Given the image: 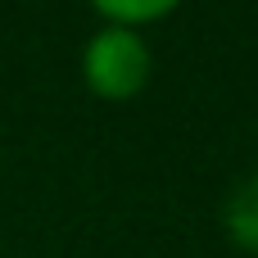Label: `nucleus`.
<instances>
[{
  "instance_id": "1",
  "label": "nucleus",
  "mask_w": 258,
  "mask_h": 258,
  "mask_svg": "<svg viewBox=\"0 0 258 258\" xmlns=\"http://www.w3.org/2000/svg\"><path fill=\"white\" fill-rule=\"evenodd\" d=\"M150 45L136 27H100L82 50V77L100 100H132L150 82Z\"/></svg>"
},
{
  "instance_id": "2",
  "label": "nucleus",
  "mask_w": 258,
  "mask_h": 258,
  "mask_svg": "<svg viewBox=\"0 0 258 258\" xmlns=\"http://www.w3.org/2000/svg\"><path fill=\"white\" fill-rule=\"evenodd\" d=\"M222 222H227V231H231V240H236L240 249L258 254V172L249 177V181L236 186V195L227 200Z\"/></svg>"
},
{
  "instance_id": "3",
  "label": "nucleus",
  "mask_w": 258,
  "mask_h": 258,
  "mask_svg": "<svg viewBox=\"0 0 258 258\" xmlns=\"http://www.w3.org/2000/svg\"><path fill=\"white\" fill-rule=\"evenodd\" d=\"M113 27H136V23H154L163 14H172L181 0H91Z\"/></svg>"
}]
</instances>
